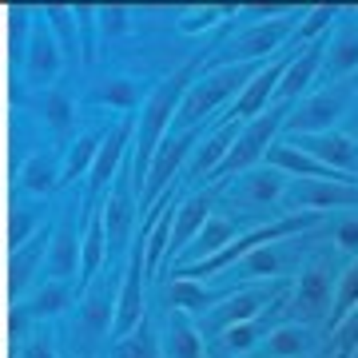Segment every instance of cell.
<instances>
[{
	"mask_svg": "<svg viewBox=\"0 0 358 358\" xmlns=\"http://www.w3.org/2000/svg\"><path fill=\"white\" fill-rule=\"evenodd\" d=\"M279 124H282V112H263V115H255V120L243 128V136L231 143L227 159H223V171H243V167L255 164L259 155H267V148H271V140H275Z\"/></svg>",
	"mask_w": 358,
	"mask_h": 358,
	"instance_id": "6da1fadb",
	"label": "cell"
},
{
	"mask_svg": "<svg viewBox=\"0 0 358 358\" xmlns=\"http://www.w3.org/2000/svg\"><path fill=\"white\" fill-rule=\"evenodd\" d=\"M294 148L307 152L310 159H319L322 167L331 171H343V167H358V143L350 136H338V131H319V136H294Z\"/></svg>",
	"mask_w": 358,
	"mask_h": 358,
	"instance_id": "7a4b0ae2",
	"label": "cell"
},
{
	"mask_svg": "<svg viewBox=\"0 0 358 358\" xmlns=\"http://www.w3.org/2000/svg\"><path fill=\"white\" fill-rule=\"evenodd\" d=\"M299 207H358V183H334V179H299L291 187Z\"/></svg>",
	"mask_w": 358,
	"mask_h": 358,
	"instance_id": "3957f363",
	"label": "cell"
},
{
	"mask_svg": "<svg viewBox=\"0 0 358 358\" xmlns=\"http://www.w3.org/2000/svg\"><path fill=\"white\" fill-rule=\"evenodd\" d=\"M343 112V92H322L315 100H307L299 112L291 115V131L294 136H319V131H331V124Z\"/></svg>",
	"mask_w": 358,
	"mask_h": 358,
	"instance_id": "277c9868",
	"label": "cell"
},
{
	"mask_svg": "<svg viewBox=\"0 0 358 358\" xmlns=\"http://www.w3.org/2000/svg\"><path fill=\"white\" fill-rule=\"evenodd\" d=\"M331 279H327V271L322 267H307L303 271V279H299V291H294V307L303 319H322V315H331Z\"/></svg>",
	"mask_w": 358,
	"mask_h": 358,
	"instance_id": "5b68a950",
	"label": "cell"
},
{
	"mask_svg": "<svg viewBox=\"0 0 358 358\" xmlns=\"http://www.w3.org/2000/svg\"><path fill=\"white\" fill-rule=\"evenodd\" d=\"M282 72H287V64H282V60H275L267 72H255V76L247 80V88H243V96H239V103H235V115H239V120L263 115V108H267V100H271V92L279 88Z\"/></svg>",
	"mask_w": 358,
	"mask_h": 358,
	"instance_id": "8992f818",
	"label": "cell"
},
{
	"mask_svg": "<svg viewBox=\"0 0 358 358\" xmlns=\"http://www.w3.org/2000/svg\"><path fill=\"white\" fill-rule=\"evenodd\" d=\"M319 48H322V44H310L299 60H291V64H287V72H282V80H279V88H275V92H279V100H294V96L307 88L310 80H315V72H319Z\"/></svg>",
	"mask_w": 358,
	"mask_h": 358,
	"instance_id": "52a82bcc",
	"label": "cell"
},
{
	"mask_svg": "<svg viewBox=\"0 0 358 358\" xmlns=\"http://www.w3.org/2000/svg\"><path fill=\"white\" fill-rule=\"evenodd\" d=\"M271 294L275 291H263V287H255V291H239L227 307L219 310V322H231V327H239V322H255L259 315H263V307L271 303Z\"/></svg>",
	"mask_w": 358,
	"mask_h": 358,
	"instance_id": "ba28073f",
	"label": "cell"
},
{
	"mask_svg": "<svg viewBox=\"0 0 358 358\" xmlns=\"http://www.w3.org/2000/svg\"><path fill=\"white\" fill-rule=\"evenodd\" d=\"M247 76H251V68H235V72H223V76H215V80H211V84H207V88L192 100V112H195V115H203L207 108H215V103L227 96V92L239 88Z\"/></svg>",
	"mask_w": 358,
	"mask_h": 358,
	"instance_id": "9c48e42d",
	"label": "cell"
},
{
	"mask_svg": "<svg viewBox=\"0 0 358 358\" xmlns=\"http://www.w3.org/2000/svg\"><path fill=\"white\" fill-rule=\"evenodd\" d=\"M350 310H358V263L346 271L343 279H338V291H334V307H331V327H338V322H343Z\"/></svg>",
	"mask_w": 358,
	"mask_h": 358,
	"instance_id": "30bf717a",
	"label": "cell"
},
{
	"mask_svg": "<svg viewBox=\"0 0 358 358\" xmlns=\"http://www.w3.org/2000/svg\"><path fill=\"white\" fill-rule=\"evenodd\" d=\"M282 32H287V24L282 20H271V24H259L255 32H247L243 36V56H267V52L279 48Z\"/></svg>",
	"mask_w": 358,
	"mask_h": 358,
	"instance_id": "8fae6325",
	"label": "cell"
},
{
	"mask_svg": "<svg viewBox=\"0 0 358 358\" xmlns=\"http://www.w3.org/2000/svg\"><path fill=\"white\" fill-rule=\"evenodd\" d=\"M303 350H307V334L299 331V327H279L267 343L271 358H303Z\"/></svg>",
	"mask_w": 358,
	"mask_h": 358,
	"instance_id": "7c38bea8",
	"label": "cell"
},
{
	"mask_svg": "<svg viewBox=\"0 0 358 358\" xmlns=\"http://www.w3.org/2000/svg\"><path fill=\"white\" fill-rule=\"evenodd\" d=\"M350 68H358V36L355 32H338V40L331 44V72L343 76Z\"/></svg>",
	"mask_w": 358,
	"mask_h": 358,
	"instance_id": "4fadbf2b",
	"label": "cell"
},
{
	"mask_svg": "<svg viewBox=\"0 0 358 358\" xmlns=\"http://www.w3.org/2000/svg\"><path fill=\"white\" fill-rule=\"evenodd\" d=\"M247 187H251V195H255V203H275L279 192H282V176L275 171V167H259Z\"/></svg>",
	"mask_w": 358,
	"mask_h": 358,
	"instance_id": "5bb4252c",
	"label": "cell"
},
{
	"mask_svg": "<svg viewBox=\"0 0 358 358\" xmlns=\"http://www.w3.org/2000/svg\"><path fill=\"white\" fill-rule=\"evenodd\" d=\"M282 267V251L279 247H259L251 255L243 259V271L247 275H259V279H267V275H279Z\"/></svg>",
	"mask_w": 358,
	"mask_h": 358,
	"instance_id": "9a60e30c",
	"label": "cell"
},
{
	"mask_svg": "<svg viewBox=\"0 0 358 358\" xmlns=\"http://www.w3.org/2000/svg\"><path fill=\"white\" fill-rule=\"evenodd\" d=\"M227 243H231V227H227V223H219V219L203 223V231H199V247L207 251V259L219 255V251H223Z\"/></svg>",
	"mask_w": 358,
	"mask_h": 358,
	"instance_id": "2e32d148",
	"label": "cell"
},
{
	"mask_svg": "<svg viewBox=\"0 0 358 358\" xmlns=\"http://www.w3.org/2000/svg\"><path fill=\"white\" fill-rule=\"evenodd\" d=\"M334 350H338L343 358L358 350V310H350V315L334 327Z\"/></svg>",
	"mask_w": 358,
	"mask_h": 358,
	"instance_id": "e0dca14e",
	"label": "cell"
},
{
	"mask_svg": "<svg viewBox=\"0 0 358 358\" xmlns=\"http://www.w3.org/2000/svg\"><path fill=\"white\" fill-rule=\"evenodd\" d=\"M207 223V203L203 199H195L187 211H183V219H179V239H192V235H199Z\"/></svg>",
	"mask_w": 358,
	"mask_h": 358,
	"instance_id": "ac0fdd59",
	"label": "cell"
},
{
	"mask_svg": "<svg viewBox=\"0 0 358 358\" xmlns=\"http://www.w3.org/2000/svg\"><path fill=\"white\" fill-rule=\"evenodd\" d=\"M231 152V131H215L211 140H207V148H203V155H199V167H215V164H223V155Z\"/></svg>",
	"mask_w": 358,
	"mask_h": 358,
	"instance_id": "d6986e66",
	"label": "cell"
},
{
	"mask_svg": "<svg viewBox=\"0 0 358 358\" xmlns=\"http://www.w3.org/2000/svg\"><path fill=\"white\" fill-rule=\"evenodd\" d=\"M171 299H176L179 307H203L207 303V294L199 291V287H195V282H176V287H171Z\"/></svg>",
	"mask_w": 358,
	"mask_h": 358,
	"instance_id": "ffe728a7",
	"label": "cell"
},
{
	"mask_svg": "<svg viewBox=\"0 0 358 358\" xmlns=\"http://www.w3.org/2000/svg\"><path fill=\"white\" fill-rule=\"evenodd\" d=\"M167 112H171V92H164V96L152 103V115H148V140H155V131L167 124Z\"/></svg>",
	"mask_w": 358,
	"mask_h": 358,
	"instance_id": "44dd1931",
	"label": "cell"
},
{
	"mask_svg": "<svg viewBox=\"0 0 358 358\" xmlns=\"http://www.w3.org/2000/svg\"><path fill=\"white\" fill-rule=\"evenodd\" d=\"M255 338H259L255 322H239V327H231L227 346H231V350H247V346H255Z\"/></svg>",
	"mask_w": 358,
	"mask_h": 358,
	"instance_id": "7402d4cb",
	"label": "cell"
},
{
	"mask_svg": "<svg viewBox=\"0 0 358 358\" xmlns=\"http://www.w3.org/2000/svg\"><path fill=\"white\" fill-rule=\"evenodd\" d=\"M331 16H334V8H331V4H322V8H315V13L307 16V24L299 28V36H303V40H310L315 32H322V28L331 24Z\"/></svg>",
	"mask_w": 358,
	"mask_h": 358,
	"instance_id": "603a6c76",
	"label": "cell"
},
{
	"mask_svg": "<svg viewBox=\"0 0 358 358\" xmlns=\"http://www.w3.org/2000/svg\"><path fill=\"white\" fill-rule=\"evenodd\" d=\"M183 143H187V140H176V143H171V148L164 152V159L155 164V183H164V179L171 176V167H176V164H179V155H183Z\"/></svg>",
	"mask_w": 358,
	"mask_h": 358,
	"instance_id": "cb8c5ba5",
	"label": "cell"
},
{
	"mask_svg": "<svg viewBox=\"0 0 358 358\" xmlns=\"http://www.w3.org/2000/svg\"><path fill=\"white\" fill-rule=\"evenodd\" d=\"M176 346H179V358H199V338H195L192 327H179L176 331Z\"/></svg>",
	"mask_w": 358,
	"mask_h": 358,
	"instance_id": "d4e9b609",
	"label": "cell"
},
{
	"mask_svg": "<svg viewBox=\"0 0 358 358\" xmlns=\"http://www.w3.org/2000/svg\"><path fill=\"white\" fill-rule=\"evenodd\" d=\"M334 243L343 251H358V219H346L343 227L334 231Z\"/></svg>",
	"mask_w": 358,
	"mask_h": 358,
	"instance_id": "484cf974",
	"label": "cell"
},
{
	"mask_svg": "<svg viewBox=\"0 0 358 358\" xmlns=\"http://www.w3.org/2000/svg\"><path fill=\"white\" fill-rule=\"evenodd\" d=\"M120 358H148V350H143V346H124Z\"/></svg>",
	"mask_w": 358,
	"mask_h": 358,
	"instance_id": "4316f807",
	"label": "cell"
}]
</instances>
